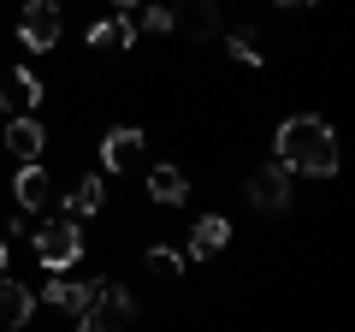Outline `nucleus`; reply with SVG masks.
Segmentation results:
<instances>
[{
	"mask_svg": "<svg viewBox=\"0 0 355 332\" xmlns=\"http://www.w3.org/2000/svg\"><path fill=\"white\" fill-rule=\"evenodd\" d=\"M279 166L284 172H308V179H331L338 172V131L320 113H296L279 125Z\"/></svg>",
	"mask_w": 355,
	"mask_h": 332,
	"instance_id": "nucleus-1",
	"label": "nucleus"
},
{
	"mask_svg": "<svg viewBox=\"0 0 355 332\" xmlns=\"http://www.w3.org/2000/svg\"><path fill=\"white\" fill-rule=\"evenodd\" d=\"M30 249H36V261L48 273H65V267H77L83 261V226L77 219H42L36 226V238H30Z\"/></svg>",
	"mask_w": 355,
	"mask_h": 332,
	"instance_id": "nucleus-2",
	"label": "nucleus"
},
{
	"mask_svg": "<svg viewBox=\"0 0 355 332\" xmlns=\"http://www.w3.org/2000/svg\"><path fill=\"white\" fill-rule=\"evenodd\" d=\"M18 42L36 53L60 48V0H24V18H18Z\"/></svg>",
	"mask_w": 355,
	"mask_h": 332,
	"instance_id": "nucleus-3",
	"label": "nucleus"
},
{
	"mask_svg": "<svg viewBox=\"0 0 355 332\" xmlns=\"http://www.w3.org/2000/svg\"><path fill=\"white\" fill-rule=\"evenodd\" d=\"M42 297H48L53 308H65V315H83V308L101 303V279H65V273H53V279L42 285Z\"/></svg>",
	"mask_w": 355,
	"mask_h": 332,
	"instance_id": "nucleus-4",
	"label": "nucleus"
},
{
	"mask_svg": "<svg viewBox=\"0 0 355 332\" xmlns=\"http://www.w3.org/2000/svg\"><path fill=\"white\" fill-rule=\"evenodd\" d=\"M166 13H172V30H184L190 42H214L219 36V6L214 0H178Z\"/></svg>",
	"mask_w": 355,
	"mask_h": 332,
	"instance_id": "nucleus-5",
	"label": "nucleus"
},
{
	"mask_svg": "<svg viewBox=\"0 0 355 332\" xmlns=\"http://www.w3.org/2000/svg\"><path fill=\"white\" fill-rule=\"evenodd\" d=\"M249 202L261 208V214L291 208V172H284V166H261V172L249 179Z\"/></svg>",
	"mask_w": 355,
	"mask_h": 332,
	"instance_id": "nucleus-6",
	"label": "nucleus"
},
{
	"mask_svg": "<svg viewBox=\"0 0 355 332\" xmlns=\"http://www.w3.org/2000/svg\"><path fill=\"white\" fill-rule=\"evenodd\" d=\"M137 154H142V131L137 125H113L101 137V166H107V172H130Z\"/></svg>",
	"mask_w": 355,
	"mask_h": 332,
	"instance_id": "nucleus-7",
	"label": "nucleus"
},
{
	"mask_svg": "<svg viewBox=\"0 0 355 332\" xmlns=\"http://www.w3.org/2000/svg\"><path fill=\"white\" fill-rule=\"evenodd\" d=\"M6 149L18 154V160H42V149H48V131H42V119L36 113H24V119H12V125H6Z\"/></svg>",
	"mask_w": 355,
	"mask_h": 332,
	"instance_id": "nucleus-8",
	"label": "nucleus"
},
{
	"mask_svg": "<svg viewBox=\"0 0 355 332\" xmlns=\"http://www.w3.org/2000/svg\"><path fill=\"white\" fill-rule=\"evenodd\" d=\"M30 315H36L30 285H18L12 273H0V326H30Z\"/></svg>",
	"mask_w": 355,
	"mask_h": 332,
	"instance_id": "nucleus-9",
	"label": "nucleus"
},
{
	"mask_svg": "<svg viewBox=\"0 0 355 332\" xmlns=\"http://www.w3.org/2000/svg\"><path fill=\"white\" fill-rule=\"evenodd\" d=\"M18 208H24V214H42V208H48V196H53V179L48 172H42V160H30V166H18Z\"/></svg>",
	"mask_w": 355,
	"mask_h": 332,
	"instance_id": "nucleus-10",
	"label": "nucleus"
},
{
	"mask_svg": "<svg viewBox=\"0 0 355 332\" xmlns=\"http://www.w3.org/2000/svg\"><path fill=\"white\" fill-rule=\"evenodd\" d=\"M101 202H107V184L89 172V179H77L71 190H65V219H77V226H83L89 214H101Z\"/></svg>",
	"mask_w": 355,
	"mask_h": 332,
	"instance_id": "nucleus-11",
	"label": "nucleus"
},
{
	"mask_svg": "<svg viewBox=\"0 0 355 332\" xmlns=\"http://www.w3.org/2000/svg\"><path fill=\"white\" fill-rule=\"evenodd\" d=\"M225 243H231V226H225V214H202V219H196V231H190V256H196V261L219 256Z\"/></svg>",
	"mask_w": 355,
	"mask_h": 332,
	"instance_id": "nucleus-12",
	"label": "nucleus"
},
{
	"mask_svg": "<svg viewBox=\"0 0 355 332\" xmlns=\"http://www.w3.org/2000/svg\"><path fill=\"white\" fill-rule=\"evenodd\" d=\"M0 95H6V101H24L30 113H36L48 90H42V77L30 72V65H18V72H6V77H0Z\"/></svg>",
	"mask_w": 355,
	"mask_h": 332,
	"instance_id": "nucleus-13",
	"label": "nucleus"
},
{
	"mask_svg": "<svg viewBox=\"0 0 355 332\" xmlns=\"http://www.w3.org/2000/svg\"><path fill=\"white\" fill-rule=\"evenodd\" d=\"M148 196H154L160 208H178L184 196H190V179H184L178 166H154V172H148Z\"/></svg>",
	"mask_w": 355,
	"mask_h": 332,
	"instance_id": "nucleus-14",
	"label": "nucleus"
},
{
	"mask_svg": "<svg viewBox=\"0 0 355 332\" xmlns=\"http://www.w3.org/2000/svg\"><path fill=\"white\" fill-rule=\"evenodd\" d=\"M130 42H137V24H130V13H125V18H107V24L89 30V48H130Z\"/></svg>",
	"mask_w": 355,
	"mask_h": 332,
	"instance_id": "nucleus-15",
	"label": "nucleus"
},
{
	"mask_svg": "<svg viewBox=\"0 0 355 332\" xmlns=\"http://www.w3.org/2000/svg\"><path fill=\"white\" fill-rule=\"evenodd\" d=\"M225 53L237 65H266V53H261V42H254V30H225Z\"/></svg>",
	"mask_w": 355,
	"mask_h": 332,
	"instance_id": "nucleus-16",
	"label": "nucleus"
},
{
	"mask_svg": "<svg viewBox=\"0 0 355 332\" xmlns=\"http://www.w3.org/2000/svg\"><path fill=\"white\" fill-rule=\"evenodd\" d=\"M142 267H148L154 279H178V273H184V256H178V249H166V243H154L148 256H142Z\"/></svg>",
	"mask_w": 355,
	"mask_h": 332,
	"instance_id": "nucleus-17",
	"label": "nucleus"
},
{
	"mask_svg": "<svg viewBox=\"0 0 355 332\" xmlns=\"http://www.w3.org/2000/svg\"><path fill=\"white\" fill-rule=\"evenodd\" d=\"M77 332H125V320H119L113 308L95 303V308H83V315H77Z\"/></svg>",
	"mask_w": 355,
	"mask_h": 332,
	"instance_id": "nucleus-18",
	"label": "nucleus"
},
{
	"mask_svg": "<svg viewBox=\"0 0 355 332\" xmlns=\"http://www.w3.org/2000/svg\"><path fill=\"white\" fill-rule=\"evenodd\" d=\"M142 30L148 36H172V13L166 6H142Z\"/></svg>",
	"mask_w": 355,
	"mask_h": 332,
	"instance_id": "nucleus-19",
	"label": "nucleus"
},
{
	"mask_svg": "<svg viewBox=\"0 0 355 332\" xmlns=\"http://www.w3.org/2000/svg\"><path fill=\"white\" fill-rule=\"evenodd\" d=\"M113 6H119V13H130V6H142V0H113Z\"/></svg>",
	"mask_w": 355,
	"mask_h": 332,
	"instance_id": "nucleus-20",
	"label": "nucleus"
},
{
	"mask_svg": "<svg viewBox=\"0 0 355 332\" xmlns=\"http://www.w3.org/2000/svg\"><path fill=\"white\" fill-rule=\"evenodd\" d=\"M279 6H314V0H279Z\"/></svg>",
	"mask_w": 355,
	"mask_h": 332,
	"instance_id": "nucleus-21",
	"label": "nucleus"
},
{
	"mask_svg": "<svg viewBox=\"0 0 355 332\" xmlns=\"http://www.w3.org/2000/svg\"><path fill=\"white\" fill-rule=\"evenodd\" d=\"M0 273H6V243H0Z\"/></svg>",
	"mask_w": 355,
	"mask_h": 332,
	"instance_id": "nucleus-22",
	"label": "nucleus"
},
{
	"mask_svg": "<svg viewBox=\"0 0 355 332\" xmlns=\"http://www.w3.org/2000/svg\"><path fill=\"white\" fill-rule=\"evenodd\" d=\"M0 107H6V95H0Z\"/></svg>",
	"mask_w": 355,
	"mask_h": 332,
	"instance_id": "nucleus-23",
	"label": "nucleus"
}]
</instances>
